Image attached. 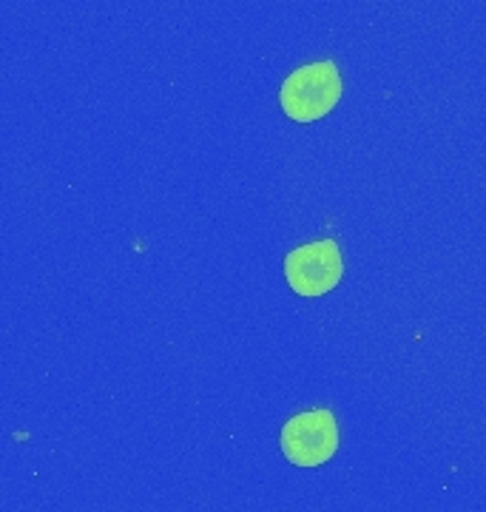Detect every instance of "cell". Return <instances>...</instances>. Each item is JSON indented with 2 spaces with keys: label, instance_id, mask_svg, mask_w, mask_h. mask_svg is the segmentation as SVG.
Instances as JSON below:
<instances>
[{
  "label": "cell",
  "instance_id": "cell-1",
  "mask_svg": "<svg viewBox=\"0 0 486 512\" xmlns=\"http://www.w3.org/2000/svg\"><path fill=\"white\" fill-rule=\"evenodd\" d=\"M342 100V74L333 60H319L290 72L279 89V106L296 123L322 120Z\"/></svg>",
  "mask_w": 486,
  "mask_h": 512
},
{
  "label": "cell",
  "instance_id": "cell-2",
  "mask_svg": "<svg viewBox=\"0 0 486 512\" xmlns=\"http://www.w3.org/2000/svg\"><path fill=\"white\" fill-rule=\"evenodd\" d=\"M282 456L293 467H322L339 450V424L333 410L313 407L285 421L279 433Z\"/></svg>",
  "mask_w": 486,
  "mask_h": 512
},
{
  "label": "cell",
  "instance_id": "cell-3",
  "mask_svg": "<svg viewBox=\"0 0 486 512\" xmlns=\"http://www.w3.org/2000/svg\"><path fill=\"white\" fill-rule=\"evenodd\" d=\"M344 274V259L336 239H316L285 256V279L299 296H324Z\"/></svg>",
  "mask_w": 486,
  "mask_h": 512
}]
</instances>
